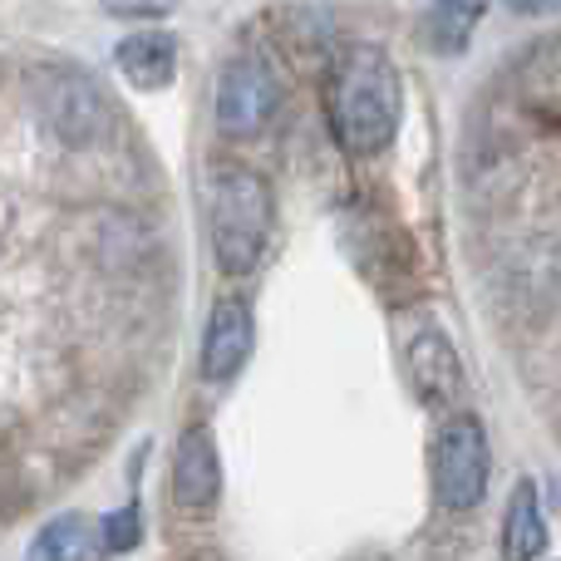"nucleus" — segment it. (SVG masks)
Returning <instances> with one entry per match:
<instances>
[{
    "label": "nucleus",
    "instance_id": "14",
    "mask_svg": "<svg viewBox=\"0 0 561 561\" xmlns=\"http://www.w3.org/2000/svg\"><path fill=\"white\" fill-rule=\"evenodd\" d=\"M104 10L118 20H163L178 10V0H104Z\"/></svg>",
    "mask_w": 561,
    "mask_h": 561
},
{
    "label": "nucleus",
    "instance_id": "5",
    "mask_svg": "<svg viewBox=\"0 0 561 561\" xmlns=\"http://www.w3.org/2000/svg\"><path fill=\"white\" fill-rule=\"evenodd\" d=\"M280 108V84L272 75V65L262 59H232L222 69V84H217V124L232 138H252L262 134Z\"/></svg>",
    "mask_w": 561,
    "mask_h": 561
},
{
    "label": "nucleus",
    "instance_id": "15",
    "mask_svg": "<svg viewBox=\"0 0 561 561\" xmlns=\"http://www.w3.org/2000/svg\"><path fill=\"white\" fill-rule=\"evenodd\" d=\"M513 15H552V10H561V0H503Z\"/></svg>",
    "mask_w": 561,
    "mask_h": 561
},
{
    "label": "nucleus",
    "instance_id": "2",
    "mask_svg": "<svg viewBox=\"0 0 561 561\" xmlns=\"http://www.w3.org/2000/svg\"><path fill=\"white\" fill-rule=\"evenodd\" d=\"M207 232H213V256L227 276L256 272L272 242V187L247 168H222L207 187Z\"/></svg>",
    "mask_w": 561,
    "mask_h": 561
},
{
    "label": "nucleus",
    "instance_id": "1",
    "mask_svg": "<svg viewBox=\"0 0 561 561\" xmlns=\"http://www.w3.org/2000/svg\"><path fill=\"white\" fill-rule=\"evenodd\" d=\"M330 128L335 144L355 158H369L394 144L399 114H404V84H399L394 59L379 45H350L330 75Z\"/></svg>",
    "mask_w": 561,
    "mask_h": 561
},
{
    "label": "nucleus",
    "instance_id": "3",
    "mask_svg": "<svg viewBox=\"0 0 561 561\" xmlns=\"http://www.w3.org/2000/svg\"><path fill=\"white\" fill-rule=\"evenodd\" d=\"M35 114L55 144L84 153V148L104 144L108 124H114V99L104 94V84L89 69L55 65L35 89Z\"/></svg>",
    "mask_w": 561,
    "mask_h": 561
},
{
    "label": "nucleus",
    "instance_id": "7",
    "mask_svg": "<svg viewBox=\"0 0 561 561\" xmlns=\"http://www.w3.org/2000/svg\"><path fill=\"white\" fill-rule=\"evenodd\" d=\"M173 493L178 507H187V513H213L217 497H222V454H217V438L203 424L183 428V438H178Z\"/></svg>",
    "mask_w": 561,
    "mask_h": 561
},
{
    "label": "nucleus",
    "instance_id": "8",
    "mask_svg": "<svg viewBox=\"0 0 561 561\" xmlns=\"http://www.w3.org/2000/svg\"><path fill=\"white\" fill-rule=\"evenodd\" d=\"M114 65L134 89L153 94V89L173 84V75H178V39L163 35V30H138V35H128L114 49Z\"/></svg>",
    "mask_w": 561,
    "mask_h": 561
},
{
    "label": "nucleus",
    "instance_id": "12",
    "mask_svg": "<svg viewBox=\"0 0 561 561\" xmlns=\"http://www.w3.org/2000/svg\"><path fill=\"white\" fill-rule=\"evenodd\" d=\"M488 10V0H434V30H444L438 35V45L444 49H458L468 39V30L478 25V15Z\"/></svg>",
    "mask_w": 561,
    "mask_h": 561
},
{
    "label": "nucleus",
    "instance_id": "13",
    "mask_svg": "<svg viewBox=\"0 0 561 561\" xmlns=\"http://www.w3.org/2000/svg\"><path fill=\"white\" fill-rule=\"evenodd\" d=\"M99 537H104V557H118V552H134L144 527H138V503H124L118 513H108L99 523Z\"/></svg>",
    "mask_w": 561,
    "mask_h": 561
},
{
    "label": "nucleus",
    "instance_id": "10",
    "mask_svg": "<svg viewBox=\"0 0 561 561\" xmlns=\"http://www.w3.org/2000/svg\"><path fill=\"white\" fill-rule=\"evenodd\" d=\"M547 552V517H542V497L537 483L523 478L507 497V517H503V557L507 561H537Z\"/></svg>",
    "mask_w": 561,
    "mask_h": 561
},
{
    "label": "nucleus",
    "instance_id": "16",
    "mask_svg": "<svg viewBox=\"0 0 561 561\" xmlns=\"http://www.w3.org/2000/svg\"><path fill=\"white\" fill-rule=\"evenodd\" d=\"M552 503L561 507V478H552Z\"/></svg>",
    "mask_w": 561,
    "mask_h": 561
},
{
    "label": "nucleus",
    "instance_id": "6",
    "mask_svg": "<svg viewBox=\"0 0 561 561\" xmlns=\"http://www.w3.org/2000/svg\"><path fill=\"white\" fill-rule=\"evenodd\" d=\"M252 345H256V320H252V310H247V300L222 296L203 330V375L213 379V385L237 379L242 365L252 359Z\"/></svg>",
    "mask_w": 561,
    "mask_h": 561
},
{
    "label": "nucleus",
    "instance_id": "9",
    "mask_svg": "<svg viewBox=\"0 0 561 561\" xmlns=\"http://www.w3.org/2000/svg\"><path fill=\"white\" fill-rule=\"evenodd\" d=\"M409 365H414V385L428 404H444V399H454L463 389V365H458L448 335L434 325H424L409 340Z\"/></svg>",
    "mask_w": 561,
    "mask_h": 561
},
{
    "label": "nucleus",
    "instance_id": "4",
    "mask_svg": "<svg viewBox=\"0 0 561 561\" xmlns=\"http://www.w3.org/2000/svg\"><path fill=\"white\" fill-rule=\"evenodd\" d=\"M488 473H493V448L473 414H454L434 438V493L444 507L463 513L478 507L488 493Z\"/></svg>",
    "mask_w": 561,
    "mask_h": 561
},
{
    "label": "nucleus",
    "instance_id": "11",
    "mask_svg": "<svg viewBox=\"0 0 561 561\" xmlns=\"http://www.w3.org/2000/svg\"><path fill=\"white\" fill-rule=\"evenodd\" d=\"M94 552H104L99 523L89 513H59L39 527V537L30 542L25 561H89Z\"/></svg>",
    "mask_w": 561,
    "mask_h": 561
}]
</instances>
